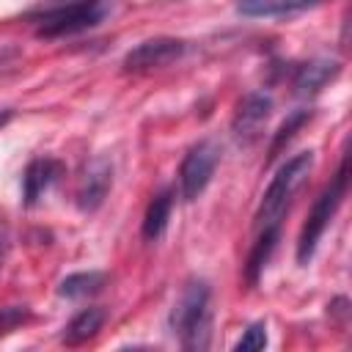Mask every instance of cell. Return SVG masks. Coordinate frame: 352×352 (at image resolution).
<instances>
[{
    "mask_svg": "<svg viewBox=\"0 0 352 352\" xmlns=\"http://www.w3.org/2000/svg\"><path fill=\"white\" fill-rule=\"evenodd\" d=\"M170 327L179 333L184 349H206L212 336V311H209V283L201 278L187 280L182 297L170 311Z\"/></svg>",
    "mask_w": 352,
    "mask_h": 352,
    "instance_id": "cell-3",
    "label": "cell"
},
{
    "mask_svg": "<svg viewBox=\"0 0 352 352\" xmlns=\"http://www.w3.org/2000/svg\"><path fill=\"white\" fill-rule=\"evenodd\" d=\"M270 113H272V99H270L267 94H261V91L245 94V96L239 99L236 110H234V118H231V132H234V138L242 140V143H253V140L261 135V129H264Z\"/></svg>",
    "mask_w": 352,
    "mask_h": 352,
    "instance_id": "cell-7",
    "label": "cell"
},
{
    "mask_svg": "<svg viewBox=\"0 0 352 352\" xmlns=\"http://www.w3.org/2000/svg\"><path fill=\"white\" fill-rule=\"evenodd\" d=\"M346 187H349V160L344 157L338 170H336V176L330 179V184L314 201V206L308 212V220H305V226L300 231V239H297V261L300 264H308L314 258L319 239L324 236L327 226L333 223V217H336V212H338V206H341V201L346 195Z\"/></svg>",
    "mask_w": 352,
    "mask_h": 352,
    "instance_id": "cell-4",
    "label": "cell"
},
{
    "mask_svg": "<svg viewBox=\"0 0 352 352\" xmlns=\"http://www.w3.org/2000/svg\"><path fill=\"white\" fill-rule=\"evenodd\" d=\"M110 14L107 0H50L28 14L38 38H63L96 28Z\"/></svg>",
    "mask_w": 352,
    "mask_h": 352,
    "instance_id": "cell-1",
    "label": "cell"
},
{
    "mask_svg": "<svg viewBox=\"0 0 352 352\" xmlns=\"http://www.w3.org/2000/svg\"><path fill=\"white\" fill-rule=\"evenodd\" d=\"M264 346H267V324L264 322H253L242 333V338L234 344L236 352H256V349H264Z\"/></svg>",
    "mask_w": 352,
    "mask_h": 352,
    "instance_id": "cell-17",
    "label": "cell"
},
{
    "mask_svg": "<svg viewBox=\"0 0 352 352\" xmlns=\"http://www.w3.org/2000/svg\"><path fill=\"white\" fill-rule=\"evenodd\" d=\"M63 173V162L55 157H36L28 162L25 173H22V204L30 209L41 201V195L58 182V176Z\"/></svg>",
    "mask_w": 352,
    "mask_h": 352,
    "instance_id": "cell-9",
    "label": "cell"
},
{
    "mask_svg": "<svg viewBox=\"0 0 352 352\" xmlns=\"http://www.w3.org/2000/svg\"><path fill=\"white\" fill-rule=\"evenodd\" d=\"M104 319H107V311H104V308H99V305H94V308H82V311L63 327L60 341H63L66 346H82L85 341H91V338L102 330Z\"/></svg>",
    "mask_w": 352,
    "mask_h": 352,
    "instance_id": "cell-14",
    "label": "cell"
},
{
    "mask_svg": "<svg viewBox=\"0 0 352 352\" xmlns=\"http://www.w3.org/2000/svg\"><path fill=\"white\" fill-rule=\"evenodd\" d=\"M278 239H280V226H267V228H258V239L253 242L250 248V256L245 261V280L248 286H256L264 267L270 264L275 248H278Z\"/></svg>",
    "mask_w": 352,
    "mask_h": 352,
    "instance_id": "cell-11",
    "label": "cell"
},
{
    "mask_svg": "<svg viewBox=\"0 0 352 352\" xmlns=\"http://www.w3.org/2000/svg\"><path fill=\"white\" fill-rule=\"evenodd\" d=\"M324 0H239L236 11L242 16H253V19H272V16H289L305 8H314Z\"/></svg>",
    "mask_w": 352,
    "mask_h": 352,
    "instance_id": "cell-13",
    "label": "cell"
},
{
    "mask_svg": "<svg viewBox=\"0 0 352 352\" xmlns=\"http://www.w3.org/2000/svg\"><path fill=\"white\" fill-rule=\"evenodd\" d=\"M173 201H176V192L170 187H162L146 206V214H143V239L146 242H157L165 228H168V220H170V212H173Z\"/></svg>",
    "mask_w": 352,
    "mask_h": 352,
    "instance_id": "cell-12",
    "label": "cell"
},
{
    "mask_svg": "<svg viewBox=\"0 0 352 352\" xmlns=\"http://www.w3.org/2000/svg\"><path fill=\"white\" fill-rule=\"evenodd\" d=\"M338 72H341V63H338V60H330V58L308 60V63L297 66V72H294V94L311 96V94H316L322 85H327Z\"/></svg>",
    "mask_w": 352,
    "mask_h": 352,
    "instance_id": "cell-10",
    "label": "cell"
},
{
    "mask_svg": "<svg viewBox=\"0 0 352 352\" xmlns=\"http://www.w3.org/2000/svg\"><path fill=\"white\" fill-rule=\"evenodd\" d=\"M28 319H30V308L28 305H6V308H0V338L14 333Z\"/></svg>",
    "mask_w": 352,
    "mask_h": 352,
    "instance_id": "cell-18",
    "label": "cell"
},
{
    "mask_svg": "<svg viewBox=\"0 0 352 352\" xmlns=\"http://www.w3.org/2000/svg\"><path fill=\"white\" fill-rule=\"evenodd\" d=\"M184 55V41L182 38H173V36H157V38H146L140 41L138 47H132L121 66L124 72H132V74H143V72H154V69H162L173 60H179Z\"/></svg>",
    "mask_w": 352,
    "mask_h": 352,
    "instance_id": "cell-6",
    "label": "cell"
},
{
    "mask_svg": "<svg viewBox=\"0 0 352 352\" xmlns=\"http://www.w3.org/2000/svg\"><path fill=\"white\" fill-rule=\"evenodd\" d=\"M308 118H311V110H302V107H300V110H292V113L286 116V121L278 126V132H275V138H272V143H270L267 160H275V157H278V151H280V148H283V146L297 135V129H300Z\"/></svg>",
    "mask_w": 352,
    "mask_h": 352,
    "instance_id": "cell-16",
    "label": "cell"
},
{
    "mask_svg": "<svg viewBox=\"0 0 352 352\" xmlns=\"http://www.w3.org/2000/svg\"><path fill=\"white\" fill-rule=\"evenodd\" d=\"M14 118V110H0V129Z\"/></svg>",
    "mask_w": 352,
    "mask_h": 352,
    "instance_id": "cell-19",
    "label": "cell"
},
{
    "mask_svg": "<svg viewBox=\"0 0 352 352\" xmlns=\"http://www.w3.org/2000/svg\"><path fill=\"white\" fill-rule=\"evenodd\" d=\"M104 283H107V275L99 272V270L72 272V275H66V278L58 283V294H60V297H69V300H77V297H88V294L102 292Z\"/></svg>",
    "mask_w": 352,
    "mask_h": 352,
    "instance_id": "cell-15",
    "label": "cell"
},
{
    "mask_svg": "<svg viewBox=\"0 0 352 352\" xmlns=\"http://www.w3.org/2000/svg\"><path fill=\"white\" fill-rule=\"evenodd\" d=\"M220 162V146L214 140H198L179 165V195L192 204L209 187L214 168Z\"/></svg>",
    "mask_w": 352,
    "mask_h": 352,
    "instance_id": "cell-5",
    "label": "cell"
},
{
    "mask_svg": "<svg viewBox=\"0 0 352 352\" xmlns=\"http://www.w3.org/2000/svg\"><path fill=\"white\" fill-rule=\"evenodd\" d=\"M113 187V165L104 157H94L91 162H85L80 184H77V206L82 212H96L107 192Z\"/></svg>",
    "mask_w": 352,
    "mask_h": 352,
    "instance_id": "cell-8",
    "label": "cell"
},
{
    "mask_svg": "<svg viewBox=\"0 0 352 352\" xmlns=\"http://www.w3.org/2000/svg\"><path fill=\"white\" fill-rule=\"evenodd\" d=\"M311 170H314V151H300L278 168V173L272 176V182L267 184V190L261 195V204L256 212V228L280 226L283 214L289 212V204L302 190Z\"/></svg>",
    "mask_w": 352,
    "mask_h": 352,
    "instance_id": "cell-2",
    "label": "cell"
}]
</instances>
